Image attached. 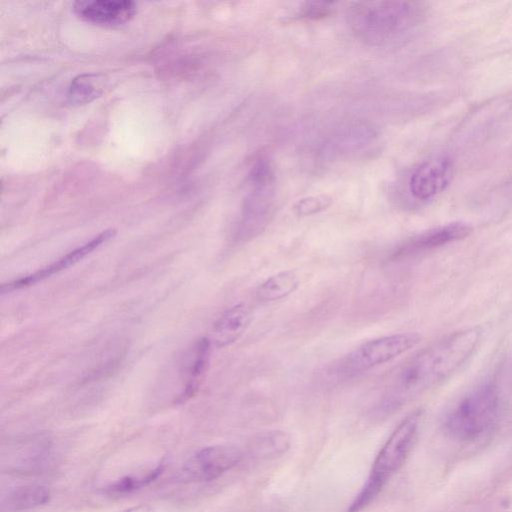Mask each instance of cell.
<instances>
[{
	"label": "cell",
	"instance_id": "ffe728a7",
	"mask_svg": "<svg viewBox=\"0 0 512 512\" xmlns=\"http://www.w3.org/2000/svg\"><path fill=\"white\" fill-rule=\"evenodd\" d=\"M331 204L326 196H311L299 200L293 207L294 212L301 217L317 214Z\"/></svg>",
	"mask_w": 512,
	"mask_h": 512
},
{
	"label": "cell",
	"instance_id": "3957f363",
	"mask_svg": "<svg viewBox=\"0 0 512 512\" xmlns=\"http://www.w3.org/2000/svg\"><path fill=\"white\" fill-rule=\"evenodd\" d=\"M423 410L406 415L380 448L367 477L347 512H360L375 500L390 478L404 465L419 435Z\"/></svg>",
	"mask_w": 512,
	"mask_h": 512
},
{
	"label": "cell",
	"instance_id": "6da1fadb",
	"mask_svg": "<svg viewBox=\"0 0 512 512\" xmlns=\"http://www.w3.org/2000/svg\"><path fill=\"white\" fill-rule=\"evenodd\" d=\"M481 338L478 326L453 332L424 348L403 363L388 380L376 408L386 416L442 383L474 353Z\"/></svg>",
	"mask_w": 512,
	"mask_h": 512
},
{
	"label": "cell",
	"instance_id": "5bb4252c",
	"mask_svg": "<svg viewBox=\"0 0 512 512\" xmlns=\"http://www.w3.org/2000/svg\"><path fill=\"white\" fill-rule=\"evenodd\" d=\"M50 490L43 485H23L11 491L3 501L5 512H21L42 506L50 500Z\"/></svg>",
	"mask_w": 512,
	"mask_h": 512
},
{
	"label": "cell",
	"instance_id": "8992f818",
	"mask_svg": "<svg viewBox=\"0 0 512 512\" xmlns=\"http://www.w3.org/2000/svg\"><path fill=\"white\" fill-rule=\"evenodd\" d=\"M422 336L417 332H401L361 343L336 365V372L354 375L385 364L417 346Z\"/></svg>",
	"mask_w": 512,
	"mask_h": 512
},
{
	"label": "cell",
	"instance_id": "4fadbf2b",
	"mask_svg": "<svg viewBox=\"0 0 512 512\" xmlns=\"http://www.w3.org/2000/svg\"><path fill=\"white\" fill-rule=\"evenodd\" d=\"M299 284L294 271H280L261 282L255 290V296L261 302L282 300L295 292Z\"/></svg>",
	"mask_w": 512,
	"mask_h": 512
},
{
	"label": "cell",
	"instance_id": "7a4b0ae2",
	"mask_svg": "<svg viewBox=\"0 0 512 512\" xmlns=\"http://www.w3.org/2000/svg\"><path fill=\"white\" fill-rule=\"evenodd\" d=\"M427 12V4L420 1H362L348 8L347 21L363 44L387 47L409 38Z\"/></svg>",
	"mask_w": 512,
	"mask_h": 512
},
{
	"label": "cell",
	"instance_id": "2e32d148",
	"mask_svg": "<svg viewBox=\"0 0 512 512\" xmlns=\"http://www.w3.org/2000/svg\"><path fill=\"white\" fill-rule=\"evenodd\" d=\"M210 353L211 341L207 338L200 339L194 347L192 360L188 367V381L176 402L183 403L196 393L208 368Z\"/></svg>",
	"mask_w": 512,
	"mask_h": 512
},
{
	"label": "cell",
	"instance_id": "52a82bcc",
	"mask_svg": "<svg viewBox=\"0 0 512 512\" xmlns=\"http://www.w3.org/2000/svg\"><path fill=\"white\" fill-rule=\"evenodd\" d=\"M241 450L230 444L205 447L194 453L183 465L181 480L186 482L212 481L235 467L242 459Z\"/></svg>",
	"mask_w": 512,
	"mask_h": 512
},
{
	"label": "cell",
	"instance_id": "8fae6325",
	"mask_svg": "<svg viewBox=\"0 0 512 512\" xmlns=\"http://www.w3.org/2000/svg\"><path fill=\"white\" fill-rule=\"evenodd\" d=\"M471 232L472 227L460 221L437 226L409 239L396 251V255L403 257L438 248L460 241Z\"/></svg>",
	"mask_w": 512,
	"mask_h": 512
},
{
	"label": "cell",
	"instance_id": "9c48e42d",
	"mask_svg": "<svg viewBox=\"0 0 512 512\" xmlns=\"http://www.w3.org/2000/svg\"><path fill=\"white\" fill-rule=\"evenodd\" d=\"M115 233L116 231L114 229H108L101 232L87 243L72 250L71 252L67 253L54 263L42 268L41 270H38L23 278H19L12 282L3 284L1 286V292L6 293L26 286L33 285L39 281H42L52 276L55 273H58L64 269H67L70 266H73L74 264L82 260L84 257H86L88 254L92 253L95 249L100 247L102 244L113 238L115 236Z\"/></svg>",
	"mask_w": 512,
	"mask_h": 512
},
{
	"label": "cell",
	"instance_id": "9a60e30c",
	"mask_svg": "<svg viewBox=\"0 0 512 512\" xmlns=\"http://www.w3.org/2000/svg\"><path fill=\"white\" fill-rule=\"evenodd\" d=\"M290 444L288 433L282 430H270L252 438L248 445V454L257 459L275 458L285 454Z\"/></svg>",
	"mask_w": 512,
	"mask_h": 512
},
{
	"label": "cell",
	"instance_id": "7402d4cb",
	"mask_svg": "<svg viewBox=\"0 0 512 512\" xmlns=\"http://www.w3.org/2000/svg\"><path fill=\"white\" fill-rule=\"evenodd\" d=\"M125 512H152V510L147 505H138L126 510Z\"/></svg>",
	"mask_w": 512,
	"mask_h": 512
},
{
	"label": "cell",
	"instance_id": "30bf717a",
	"mask_svg": "<svg viewBox=\"0 0 512 512\" xmlns=\"http://www.w3.org/2000/svg\"><path fill=\"white\" fill-rule=\"evenodd\" d=\"M73 10L85 21L114 26L132 19L137 11V4L130 0L77 1Z\"/></svg>",
	"mask_w": 512,
	"mask_h": 512
},
{
	"label": "cell",
	"instance_id": "ba28073f",
	"mask_svg": "<svg viewBox=\"0 0 512 512\" xmlns=\"http://www.w3.org/2000/svg\"><path fill=\"white\" fill-rule=\"evenodd\" d=\"M454 174V164L448 157H432L414 169L409 178V191L419 201L430 200L450 185Z\"/></svg>",
	"mask_w": 512,
	"mask_h": 512
},
{
	"label": "cell",
	"instance_id": "277c9868",
	"mask_svg": "<svg viewBox=\"0 0 512 512\" xmlns=\"http://www.w3.org/2000/svg\"><path fill=\"white\" fill-rule=\"evenodd\" d=\"M275 180L271 161L266 156H258L248 172V191L236 228L238 241L245 243L253 240L269 225L275 212Z\"/></svg>",
	"mask_w": 512,
	"mask_h": 512
},
{
	"label": "cell",
	"instance_id": "d6986e66",
	"mask_svg": "<svg viewBox=\"0 0 512 512\" xmlns=\"http://www.w3.org/2000/svg\"><path fill=\"white\" fill-rule=\"evenodd\" d=\"M160 471L161 467H157L151 470L145 476H130L122 478L121 480L110 485L108 488V492L113 494H123L141 488L148 484L149 482H151L153 479H155L157 475L160 473Z\"/></svg>",
	"mask_w": 512,
	"mask_h": 512
},
{
	"label": "cell",
	"instance_id": "5b68a950",
	"mask_svg": "<svg viewBox=\"0 0 512 512\" xmlns=\"http://www.w3.org/2000/svg\"><path fill=\"white\" fill-rule=\"evenodd\" d=\"M498 408L499 397L495 385L481 384L448 410L443 419V429L455 441H476L493 426Z\"/></svg>",
	"mask_w": 512,
	"mask_h": 512
},
{
	"label": "cell",
	"instance_id": "44dd1931",
	"mask_svg": "<svg viewBox=\"0 0 512 512\" xmlns=\"http://www.w3.org/2000/svg\"><path fill=\"white\" fill-rule=\"evenodd\" d=\"M334 3L331 2H307L301 8L300 17L316 20L325 18L333 12Z\"/></svg>",
	"mask_w": 512,
	"mask_h": 512
},
{
	"label": "cell",
	"instance_id": "ac0fdd59",
	"mask_svg": "<svg viewBox=\"0 0 512 512\" xmlns=\"http://www.w3.org/2000/svg\"><path fill=\"white\" fill-rule=\"evenodd\" d=\"M375 136V131L366 124H354L340 130L332 138V149L337 152L357 150L369 143Z\"/></svg>",
	"mask_w": 512,
	"mask_h": 512
},
{
	"label": "cell",
	"instance_id": "7c38bea8",
	"mask_svg": "<svg viewBox=\"0 0 512 512\" xmlns=\"http://www.w3.org/2000/svg\"><path fill=\"white\" fill-rule=\"evenodd\" d=\"M252 321L250 308L238 303L225 310L213 326V341L223 348L235 343L247 330Z\"/></svg>",
	"mask_w": 512,
	"mask_h": 512
},
{
	"label": "cell",
	"instance_id": "e0dca14e",
	"mask_svg": "<svg viewBox=\"0 0 512 512\" xmlns=\"http://www.w3.org/2000/svg\"><path fill=\"white\" fill-rule=\"evenodd\" d=\"M104 90V76L82 74L74 78L68 88L67 97L72 104H86L99 97Z\"/></svg>",
	"mask_w": 512,
	"mask_h": 512
}]
</instances>
